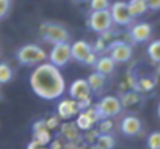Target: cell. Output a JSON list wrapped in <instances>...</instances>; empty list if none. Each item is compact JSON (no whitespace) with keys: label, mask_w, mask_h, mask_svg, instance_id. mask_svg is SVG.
Wrapping results in <instances>:
<instances>
[{"label":"cell","mask_w":160,"mask_h":149,"mask_svg":"<svg viewBox=\"0 0 160 149\" xmlns=\"http://www.w3.org/2000/svg\"><path fill=\"white\" fill-rule=\"evenodd\" d=\"M30 87L33 93L46 101H55L63 96L66 90L64 77L55 64L49 63H39L30 76Z\"/></svg>","instance_id":"obj_1"},{"label":"cell","mask_w":160,"mask_h":149,"mask_svg":"<svg viewBox=\"0 0 160 149\" xmlns=\"http://www.w3.org/2000/svg\"><path fill=\"white\" fill-rule=\"evenodd\" d=\"M39 36L47 41V42H52V44H58V42H68L71 39V35L69 32L57 24V22H42L39 25Z\"/></svg>","instance_id":"obj_2"},{"label":"cell","mask_w":160,"mask_h":149,"mask_svg":"<svg viewBox=\"0 0 160 149\" xmlns=\"http://www.w3.org/2000/svg\"><path fill=\"white\" fill-rule=\"evenodd\" d=\"M16 60L21 64L33 66V64H39V63L46 61L47 53L42 47H39L36 44H25L16 52Z\"/></svg>","instance_id":"obj_3"},{"label":"cell","mask_w":160,"mask_h":149,"mask_svg":"<svg viewBox=\"0 0 160 149\" xmlns=\"http://www.w3.org/2000/svg\"><path fill=\"white\" fill-rule=\"evenodd\" d=\"M71 57L87 66H94V63L98 61V53L93 50L91 44H88L87 41H75L74 44H71Z\"/></svg>","instance_id":"obj_4"},{"label":"cell","mask_w":160,"mask_h":149,"mask_svg":"<svg viewBox=\"0 0 160 149\" xmlns=\"http://www.w3.org/2000/svg\"><path fill=\"white\" fill-rule=\"evenodd\" d=\"M94 107H96L101 119H105V118H110L112 119L113 116L119 115L121 110H122L121 101L116 96H104Z\"/></svg>","instance_id":"obj_5"},{"label":"cell","mask_w":160,"mask_h":149,"mask_svg":"<svg viewBox=\"0 0 160 149\" xmlns=\"http://www.w3.org/2000/svg\"><path fill=\"white\" fill-rule=\"evenodd\" d=\"M88 25L91 27L93 32L96 33H104L107 30H112L113 21H112V14L110 10H101V11H91L90 17H88Z\"/></svg>","instance_id":"obj_6"},{"label":"cell","mask_w":160,"mask_h":149,"mask_svg":"<svg viewBox=\"0 0 160 149\" xmlns=\"http://www.w3.org/2000/svg\"><path fill=\"white\" fill-rule=\"evenodd\" d=\"M49 61L52 64H55L57 67H63L66 66L72 57H71V44L69 42H58V44H53L50 53L47 55Z\"/></svg>","instance_id":"obj_7"},{"label":"cell","mask_w":160,"mask_h":149,"mask_svg":"<svg viewBox=\"0 0 160 149\" xmlns=\"http://www.w3.org/2000/svg\"><path fill=\"white\" fill-rule=\"evenodd\" d=\"M107 50L115 63H127L132 58V47L126 41H113L107 46Z\"/></svg>","instance_id":"obj_8"},{"label":"cell","mask_w":160,"mask_h":149,"mask_svg":"<svg viewBox=\"0 0 160 149\" xmlns=\"http://www.w3.org/2000/svg\"><path fill=\"white\" fill-rule=\"evenodd\" d=\"M99 121H101L99 113H98L96 107H93V105L88 107V108H85V110H80L78 115H77V118H75L77 127H78L80 130H83V132L93 129Z\"/></svg>","instance_id":"obj_9"},{"label":"cell","mask_w":160,"mask_h":149,"mask_svg":"<svg viewBox=\"0 0 160 149\" xmlns=\"http://www.w3.org/2000/svg\"><path fill=\"white\" fill-rule=\"evenodd\" d=\"M110 14H112V21L115 25H121V27H127L132 22V16L129 13V7L127 2H115L110 8Z\"/></svg>","instance_id":"obj_10"},{"label":"cell","mask_w":160,"mask_h":149,"mask_svg":"<svg viewBox=\"0 0 160 149\" xmlns=\"http://www.w3.org/2000/svg\"><path fill=\"white\" fill-rule=\"evenodd\" d=\"M78 112H80V108H78V104L75 99H63L57 105V116L64 121H69L71 118L77 116Z\"/></svg>","instance_id":"obj_11"},{"label":"cell","mask_w":160,"mask_h":149,"mask_svg":"<svg viewBox=\"0 0 160 149\" xmlns=\"http://www.w3.org/2000/svg\"><path fill=\"white\" fill-rule=\"evenodd\" d=\"M91 88L88 85L87 80L83 79H77L71 83L69 87V96L75 101H82V99H87V97H91Z\"/></svg>","instance_id":"obj_12"},{"label":"cell","mask_w":160,"mask_h":149,"mask_svg":"<svg viewBox=\"0 0 160 149\" xmlns=\"http://www.w3.org/2000/svg\"><path fill=\"white\" fill-rule=\"evenodd\" d=\"M152 35V28L148 22H140V24H135L130 27L129 30V38L133 41V42H144L151 38Z\"/></svg>","instance_id":"obj_13"},{"label":"cell","mask_w":160,"mask_h":149,"mask_svg":"<svg viewBox=\"0 0 160 149\" xmlns=\"http://www.w3.org/2000/svg\"><path fill=\"white\" fill-rule=\"evenodd\" d=\"M121 132L126 137H137L141 132V121L137 116H133V115L126 116L121 121Z\"/></svg>","instance_id":"obj_14"},{"label":"cell","mask_w":160,"mask_h":149,"mask_svg":"<svg viewBox=\"0 0 160 149\" xmlns=\"http://www.w3.org/2000/svg\"><path fill=\"white\" fill-rule=\"evenodd\" d=\"M61 137L68 141H75V143H80V140H82L80 129L77 127L75 122H64L61 126Z\"/></svg>","instance_id":"obj_15"},{"label":"cell","mask_w":160,"mask_h":149,"mask_svg":"<svg viewBox=\"0 0 160 149\" xmlns=\"http://www.w3.org/2000/svg\"><path fill=\"white\" fill-rule=\"evenodd\" d=\"M87 82H88V85H90V88H91L93 93H101L104 90V87H105L107 76H104V74L94 71L93 74H90V76H88Z\"/></svg>","instance_id":"obj_16"},{"label":"cell","mask_w":160,"mask_h":149,"mask_svg":"<svg viewBox=\"0 0 160 149\" xmlns=\"http://www.w3.org/2000/svg\"><path fill=\"white\" fill-rule=\"evenodd\" d=\"M115 66L116 63L112 60V57H101L98 58V61L94 63V67L98 72L104 74V76H108V74H112L115 71Z\"/></svg>","instance_id":"obj_17"},{"label":"cell","mask_w":160,"mask_h":149,"mask_svg":"<svg viewBox=\"0 0 160 149\" xmlns=\"http://www.w3.org/2000/svg\"><path fill=\"white\" fill-rule=\"evenodd\" d=\"M127 7H129V13L132 17H140L148 11L146 0H129Z\"/></svg>","instance_id":"obj_18"},{"label":"cell","mask_w":160,"mask_h":149,"mask_svg":"<svg viewBox=\"0 0 160 149\" xmlns=\"http://www.w3.org/2000/svg\"><path fill=\"white\" fill-rule=\"evenodd\" d=\"M94 144L99 149H113L115 147V138L110 133H99Z\"/></svg>","instance_id":"obj_19"},{"label":"cell","mask_w":160,"mask_h":149,"mask_svg":"<svg viewBox=\"0 0 160 149\" xmlns=\"http://www.w3.org/2000/svg\"><path fill=\"white\" fill-rule=\"evenodd\" d=\"M33 140L39 144V146H46L52 141V137H50V130L49 129H39V130H35L33 132Z\"/></svg>","instance_id":"obj_20"},{"label":"cell","mask_w":160,"mask_h":149,"mask_svg":"<svg viewBox=\"0 0 160 149\" xmlns=\"http://www.w3.org/2000/svg\"><path fill=\"white\" fill-rule=\"evenodd\" d=\"M119 101H121V105H122L124 108H130L132 105H137V104H140V102H141V99H140V96L137 94V91L126 93Z\"/></svg>","instance_id":"obj_21"},{"label":"cell","mask_w":160,"mask_h":149,"mask_svg":"<svg viewBox=\"0 0 160 149\" xmlns=\"http://www.w3.org/2000/svg\"><path fill=\"white\" fill-rule=\"evenodd\" d=\"M13 79V69L8 63H0V85H5Z\"/></svg>","instance_id":"obj_22"},{"label":"cell","mask_w":160,"mask_h":149,"mask_svg":"<svg viewBox=\"0 0 160 149\" xmlns=\"http://www.w3.org/2000/svg\"><path fill=\"white\" fill-rule=\"evenodd\" d=\"M148 55L151 58V61L154 63H158L160 61V39L157 41H152L148 47Z\"/></svg>","instance_id":"obj_23"},{"label":"cell","mask_w":160,"mask_h":149,"mask_svg":"<svg viewBox=\"0 0 160 149\" xmlns=\"http://www.w3.org/2000/svg\"><path fill=\"white\" fill-rule=\"evenodd\" d=\"M155 82L151 79H141L135 83V91H151L154 88Z\"/></svg>","instance_id":"obj_24"},{"label":"cell","mask_w":160,"mask_h":149,"mask_svg":"<svg viewBox=\"0 0 160 149\" xmlns=\"http://www.w3.org/2000/svg\"><path fill=\"white\" fill-rule=\"evenodd\" d=\"M91 11H101V10H108L110 8V0H91Z\"/></svg>","instance_id":"obj_25"},{"label":"cell","mask_w":160,"mask_h":149,"mask_svg":"<svg viewBox=\"0 0 160 149\" xmlns=\"http://www.w3.org/2000/svg\"><path fill=\"white\" fill-rule=\"evenodd\" d=\"M113 129V122L110 118H105V119H101L99 121V126H98V132L99 133H110Z\"/></svg>","instance_id":"obj_26"},{"label":"cell","mask_w":160,"mask_h":149,"mask_svg":"<svg viewBox=\"0 0 160 149\" xmlns=\"http://www.w3.org/2000/svg\"><path fill=\"white\" fill-rule=\"evenodd\" d=\"M148 147L149 149H160V132H152L148 137Z\"/></svg>","instance_id":"obj_27"},{"label":"cell","mask_w":160,"mask_h":149,"mask_svg":"<svg viewBox=\"0 0 160 149\" xmlns=\"http://www.w3.org/2000/svg\"><path fill=\"white\" fill-rule=\"evenodd\" d=\"M98 135H99L98 129H90V130H85L83 140H85V143H87V144H90V146H91V144H94V143H96Z\"/></svg>","instance_id":"obj_28"},{"label":"cell","mask_w":160,"mask_h":149,"mask_svg":"<svg viewBox=\"0 0 160 149\" xmlns=\"http://www.w3.org/2000/svg\"><path fill=\"white\" fill-rule=\"evenodd\" d=\"M10 8H11V0H0V21L7 17V14L10 13Z\"/></svg>","instance_id":"obj_29"},{"label":"cell","mask_w":160,"mask_h":149,"mask_svg":"<svg viewBox=\"0 0 160 149\" xmlns=\"http://www.w3.org/2000/svg\"><path fill=\"white\" fill-rule=\"evenodd\" d=\"M44 121H46V127H47L49 130L60 127V118H58V116H50L49 119H44Z\"/></svg>","instance_id":"obj_30"},{"label":"cell","mask_w":160,"mask_h":149,"mask_svg":"<svg viewBox=\"0 0 160 149\" xmlns=\"http://www.w3.org/2000/svg\"><path fill=\"white\" fill-rule=\"evenodd\" d=\"M77 104H78L80 110H85V108L93 105V97H87V99H82V101H77Z\"/></svg>","instance_id":"obj_31"},{"label":"cell","mask_w":160,"mask_h":149,"mask_svg":"<svg viewBox=\"0 0 160 149\" xmlns=\"http://www.w3.org/2000/svg\"><path fill=\"white\" fill-rule=\"evenodd\" d=\"M146 5H148V10L158 11L160 10V0H146Z\"/></svg>","instance_id":"obj_32"},{"label":"cell","mask_w":160,"mask_h":149,"mask_svg":"<svg viewBox=\"0 0 160 149\" xmlns=\"http://www.w3.org/2000/svg\"><path fill=\"white\" fill-rule=\"evenodd\" d=\"M61 147H63L61 141H60V140H57V141H53V143L50 144V147H49V149H61Z\"/></svg>","instance_id":"obj_33"},{"label":"cell","mask_w":160,"mask_h":149,"mask_svg":"<svg viewBox=\"0 0 160 149\" xmlns=\"http://www.w3.org/2000/svg\"><path fill=\"white\" fill-rule=\"evenodd\" d=\"M39 147H41V146H39L35 140H33V141H30V143H28V146H27V149H39Z\"/></svg>","instance_id":"obj_34"},{"label":"cell","mask_w":160,"mask_h":149,"mask_svg":"<svg viewBox=\"0 0 160 149\" xmlns=\"http://www.w3.org/2000/svg\"><path fill=\"white\" fill-rule=\"evenodd\" d=\"M88 149H99V147H98V146H96V144H91V146H90V147H88Z\"/></svg>","instance_id":"obj_35"},{"label":"cell","mask_w":160,"mask_h":149,"mask_svg":"<svg viewBox=\"0 0 160 149\" xmlns=\"http://www.w3.org/2000/svg\"><path fill=\"white\" fill-rule=\"evenodd\" d=\"M157 115H158V118H160V104H158V107H157Z\"/></svg>","instance_id":"obj_36"},{"label":"cell","mask_w":160,"mask_h":149,"mask_svg":"<svg viewBox=\"0 0 160 149\" xmlns=\"http://www.w3.org/2000/svg\"><path fill=\"white\" fill-rule=\"evenodd\" d=\"M157 71H158V76H160V61H158V67H157Z\"/></svg>","instance_id":"obj_37"},{"label":"cell","mask_w":160,"mask_h":149,"mask_svg":"<svg viewBox=\"0 0 160 149\" xmlns=\"http://www.w3.org/2000/svg\"><path fill=\"white\" fill-rule=\"evenodd\" d=\"M39 149H46V147H44V146H41V147H39Z\"/></svg>","instance_id":"obj_38"},{"label":"cell","mask_w":160,"mask_h":149,"mask_svg":"<svg viewBox=\"0 0 160 149\" xmlns=\"http://www.w3.org/2000/svg\"><path fill=\"white\" fill-rule=\"evenodd\" d=\"M77 2H83V0H77Z\"/></svg>","instance_id":"obj_39"}]
</instances>
